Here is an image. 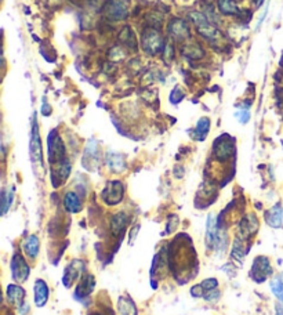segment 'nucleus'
Here are the masks:
<instances>
[{
	"mask_svg": "<svg viewBox=\"0 0 283 315\" xmlns=\"http://www.w3.org/2000/svg\"><path fill=\"white\" fill-rule=\"evenodd\" d=\"M188 17L191 18V21L196 25V30H198V33L202 36V37H205L206 40L212 43H219L223 40V35H221V32L220 29H217L214 25H212L209 21H207V18L199 11H192L189 12Z\"/></svg>",
	"mask_w": 283,
	"mask_h": 315,
	"instance_id": "nucleus-1",
	"label": "nucleus"
},
{
	"mask_svg": "<svg viewBox=\"0 0 283 315\" xmlns=\"http://www.w3.org/2000/svg\"><path fill=\"white\" fill-rule=\"evenodd\" d=\"M163 36L160 35L159 30L155 28H145L142 30L141 36V47L148 55H156L165 47Z\"/></svg>",
	"mask_w": 283,
	"mask_h": 315,
	"instance_id": "nucleus-2",
	"label": "nucleus"
},
{
	"mask_svg": "<svg viewBox=\"0 0 283 315\" xmlns=\"http://www.w3.org/2000/svg\"><path fill=\"white\" fill-rule=\"evenodd\" d=\"M101 12L108 22H118L127 17L129 10L127 4L123 3L122 0H108L104 3V6L101 7Z\"/></svg>",
	"mask_w": 283,
	"mask_h": 315,
	"instance_id": "nucleus-3",
	"label": "nucleus"
},
{
	"mask_svg": "<svg viewBox=\"0 0 283 315\" xmlns=\"http://www.w3.org/2000/svg\"><path fill=\"white\" fill-rule=\"evenodd\" d=\"M167 32L176 42H184L191 35L188 22L181 19V18H173L167 25Z\"/></svg>",
	"mask_w": 283,
	"mask_h": 315,
	"instance_id": "nucleus-4",
	"label": "nucleus"
},
{
	"mask_svg": "<svg viewBox=\"0 0 283 315\" xmlns=\"http://www.w3.org/2000/svg\"><path fill=\"white\" fill-rule=\"evenodd\" d=\"M48 159L50 162H58L64 161L65 159V147L62 140L59 138V136L53 131L50 136H48Z\"/></svg>",
	"mask_w": 283,
	"mask_h": 315,
	"instance_id": "nucleus-5",
	"label": "nucleus"
},
{
	"mask_svg": "<svg viewBox=\"0 0 283 315\" xmlns=\"http://www.w3.org/2000/svg\"><path fill=\"white\" fill-rule=\"evenodd\" d=\"M30 155H32V162L41 166L43 165V151H41V141L39 136V129H37V122L36 118H33L32 123V138H30Z\"/></svg>",
	"mask_w": 283,
	"mask_h": 315,
	"instance_id": "nucleus-6",
	"label": "nucleus"
},
{
	"mask_svg": "<svg viewBox=\"0 0 283 315\" xmlns=\"http://www.w3.org/2000/svg\"><path fill=\"white\" fill-rule=\"evenodd\" d=\"M102 198L108 205H116L123 199V184L120 181H111L102 192Z\"/></svg>",
	"mask_w": 283,
	"mask_h": 315,
	"instance_id": "nucleus-7",
	"label": "nucleus"
},
{
	"mask_svg": "<svg viewBox=\"0 0 283 315\" xmlns=\"http://www.w3.org/2000/svg\"><path fill=\"white\" fill-rule=\"evenodd\" d=\"M11 270H12V277L17 282H24L28 275H29V267L26 266L25 260L19 255H15L12 257L11 263Z\"/></svg>",
	"mask_w": 283,
	"mask_h": 315,
	"instance_id": "nucleus-8",
	"label": "nucleus"
},
{
	"mask_svg": "<svg viewBox=\"0 0 283 315\" xmlns=\"http://www.w3.org/2000/svg\"><path fill=\"white\" fill-rule=\"evenodd\" d=\"M232 152H234V144L227 137L219 138L214 144V155L219 161H225L231 158Z\"/></svg>",
	"mask_w": 283,
	"mask_h": 315,
	"instance_id": "nucleus-9",
	"label": "nucleus"
},
{
	"mask_svg": "<svg viewBox=\"0 0 283 315\" xmlns=\"http://www.w3.org/2000/svg\"><path fill=\"white\" fill-rule=\"evenodd\" d=\"M48 286L44 281L37 280L35 282V304L37 307H43L47 303Z\"/></svg>",
	"mask_w": 283,
	"mask_h": 315,
	"instance_id": "nucleus-10",
	"label": "nucleus"
},
{
	"mask_svg": "<svg viewBox=\"0 0 283 315\" xmlns=\"http://www.w3.org/2000/svg\"><path fill=\"white\" fill-rule=\"evenodd\" d=\"M118 39L119 42H120V44L127 46V47L131 48V50H137L136 35H134V32L131 30L130 26H124V28H122V30L119 32Z\"/></svg>",
	"mask_w": 283,
	"mask_h": 315,
	"instance_id": "nucleus-11",
	"label": "nucleus"
},
{
	"mask_svg": "<svg viewBox=\"0 0 283 315\" xmlns=\"http://www.w3.org/2000/svg\"><path fill=\"white\" fill-rule=\"evenodd\" d=\"M219 232H217V227H216V219H214V216H209V219H207V231H206V242H207V246H216L217 242H219Z\"/></svg>",
	"mask_w": 283,
	"mask_h": 315,
	"instance_id": "nucleus-12",
	"label": "nucleus"
},
{
	"mask_svg": "<svg viewBox=\"0 0 283 315\" xmlns=\"http://www.w3.org/2000/svg\"><path fill=\"white\" fill-rule=\"evenodd\" d=\"M183 54L185 57H188L191 60H199L205 57V51L203 48L198 44V43H187L183 46Z\"/></svg>",
	"mask_w": 283,
	"mask_h": 315,
	"instance_id": "nucleus-13",
	"label": "nucleus"
},
{
	"mask_svg": "<svg viewBox=\"0 0 283 315\" xmlns=\"http://www.w3.org/2000/svg\"><path fill=\"white\" fill-rule=\"evenodd\" d=\"M65 209L71 213H77L82 209V202L80 198L75 194V192H68L64 198Z\"/></svg>",
	"mask_w": 283,
	"mask_h": 315,
	"instance_id": "nucleus-14",
	"label": "nucleus"
},
{
	"mask_svg": "<svg viewBox=\"0 0 283 315\" xmlns=\"http://www.w3.org/2000/svg\"><path fill=\"white\" fill-rule=\"evenodd\" d=\"M69 173H71V165L69 162L64 159V161L55 163V169H54V176L58 179V184H61L62 181L69 177Z\"/></svg>",
	"mask_w": 283,
	"mask_h": 315,
	"instance_id": "nucleus-15",
	"label": "nucleus"
},
{
	"mask_svg": "<svg viewBox=\"0 0 283 315\" xmlns=\"http://www.w3.org/2000/svg\"><path fill=\"white\" fill-rule=\"evenodd\" d=\"M7 296L11 303L19 306V304H22V299L25 298V291L21 286L10 285L7 288Z\"/></svg>",
	"mask_w": 283,
	"mask_h": 315,
	"instance_id": "nucleus-16",
	"label": "nucleus"
},
{
	"mask_svg": "<svg viewBox=\"0 0 283 315\" xmlns=\"http://www.w3.org/2000/svg\"><path fill=\"white\" fill-rule=\"evenodd\" d=\"M217 4H219V10L223 14H227V15L239 14V8H238L235 0H219Z\"/></svg>",
	"mask_w": 283,
	"mask_h": 315,
	"instance_id": "nucleus-17",
	"label": "nucleus"
},
{
	"mask_svg": "<svg viewBox=\"0 0 283 315\" xmlns=\"http://www.w3.org/2000/svg\"><path fill=\"white\" fill-rule=\"evenodd\" d=\"M282 213L283 210L281 206H275L272 208L268 213H267V221L268 224L272 227H279L282 224Z\"/></svg>",
	"mask_w": 283,
	"mask_h": 315,
	"instance_id": "nucleus-18",
	"label": "nucleus"
},
{
	"mask_svg": "<svg viewBox=\"0 0 283 315\" xmlns=\"http://www.w3.org/2000/svg\"><path fill=\"white\" fill-rule=\"evenodd\" d=\"M24 248L26 255L29 256L30 259H36V256L39 253V239L36 238L35 235H32L25 241Z\"/></svg>",
	"mask_w": 283,
	"mask_h": 315,
	"instance_id": "nucleus-19",
	"label": "nucleus"
},
{
	"mask_svg": "<svg viewBox=\"0 0 283 315\" xmlns=\"http://www.w3.org/2000/svg\"><path fill=\"white\" fill-rule=\"evenodd\" d=\"M145 19H147L148 28H155V29H159L163 22V17L159 12H149L145 15Z\"/></svg>",
	"mask_w": 283,
	"mask_h": 315,
	"instance_id": "nucleus-20",
	"label": "nucleus"
},
{
	"mask_svg": "<svg viewBox=\"0 0 283 315\" xmlns=\"http://www.w3.org/2000/svg\"><path fill=\"white\" fill-rule=\"evenodd\" d=\"M210 129V120L207 118H202L198 122L196 126V133H198V140H205V137L207 136V131Z\"/></svg>",
	"mask_w": 283,
	"mask_h": 315,
	"instance_id": "nucleus-21",
	"label": "nucleus"
},
{
	"mask_svg": "<svg viewBox=\"0 0 283 315\" xmlns=\"http://www.w3.org/2000/svg\"><path fill=\"white\" fill-rule=\"evenodd\" d=\"M112 230L115 234H118L119 231H122L126 224H127V217H126V214H116L115 217L112 219Z\"/></svg>",
	"mask_w": 283,
	"mask_h": 315,
	"instance_id": "nucleus-22",
	"label": "nucleus"
},
{
	"mask_svg": "<svg viewBox=\"0 0 283 315\" xmlns=\"http://www.w3.org/2000/svg\"><path fill=\"white\" fill-rule=\"evenodd\" d=\"M271 289L274 292V295L283 303V282L281 281V278H277V280L272 281Z\"/></svg>",
	"mask_w": 283,
	"mask_h": 315,
	"instance_id": "nucleus-23",
	"label": "nucleus"
},
{
	"mask_svg": "<svg viewBox=\"0 0 283 315\" xmlns=\"http://www.w3.org/2000/svg\"><path fill=\"white\" fill-rule=\"evenodd\" d=\"M120 313L122 315H136V310L133 303H126V300H120Z\"/></svg>",
	"mask_w": 283,
	"mask_h": 315,
	"instance_id": "nucleus-24",
	"label": "nucleus"
},
{
	"mask_svg": "<svg viewBox=\"0 0 283 315\" xmlns=\"http://www.w3.org/2000/svg\"><path fill=\"white\" fill-rule=\"evenodd\" d=\"M174 58V48H173V44L171 43H166L165 46V61L166 62H170L171 60Z\"/></svg>",
	"mask_w": 283,
	"mask_h": 315,
	"instance_id": "nucleus-25",
	"label": "nucleus"
},
{
	"mask_svg": "<svg viewBox=\"0 0 283 315\" xmlns=\"http://www.w3.org/2000/svg\"><path fill=\"white\" fill-rule=\"evenodd\" d=\"M12 202V192H7V194H3V213H6L7 209L10 208V205Z\"/></svg>",
	"mask_w": 283,
	"mask_h": 315,
	"instance_id": "nucleus-26",
	"label": "nucleus"
},
{
	"mask_svg": "<svg viewBox=\"0 0 283 315\" xmlns=\"http://www.w3.org/2000/svg\"><path fill=\"white\" fill-rule=\"evenodd\" d=\"M238 116H239V119H241V122L242 123H246L249 120V118H250V113H249L248 109H245V111H241V112H238L236 113Z\"/></svg>",
	"mask_w": 283,
	"mask_h": 315,
	"instance_id": "nucleus-27",
	"label": "nucleus"
},
{
	"mask_svg": "<svg viewBox=\"0 0 283 315\" xmlns=\"http://www.w3.org/2000/svg\"><path fill=\"white\" fill-rule=\"evenodd\" d=\"M203 288H207V289H212V288H216L217 286V281L216 280H206L203 282Z\"/></svg>",
	"mask_w": 283,
	"mask_h": 315,
	"instance_id": "nucleus-28",
	"label": "nucleus"
},
{
	"mask_svg": "<svg viewBox=\"0 0 283 315\" xmlns=\"http://www.w3.org/2000/svg\"><path fill=\"white\" fill-rule=\"evenodd\" d=\"M277 315H283V307L278 306L277 307Z\"/></svg>",
	"mask_w": 283,
	"mask_h": 315,
	"instance_id": "nucleus-29",
	"label": "nucleus"
},
{
	"mask_svg": "<svg viewBox=\"0 0 283 315\" xmlns=\"http://www.w3.org/2000/svg\"><path fill=\"white\" fill-rule=\"evenodd\" d=\"M263 1H264V0H253V3L256 4V7L261 6V4H263Z\"/></svg>",
	"mask_w": 283,
	"mask_h": 315,
	"instance_id": "nucleus-30",
	"label": "nucleus"
}]
</instances>
